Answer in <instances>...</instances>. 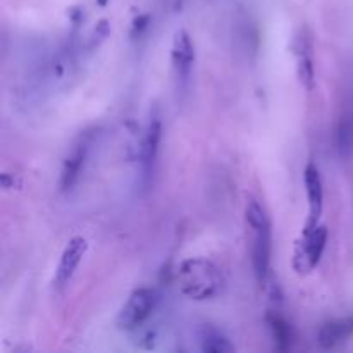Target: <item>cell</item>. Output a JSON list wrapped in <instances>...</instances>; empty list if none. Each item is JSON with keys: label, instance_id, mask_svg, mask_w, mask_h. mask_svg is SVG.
Wrapping results in <instances>:
<instances>
[{"label": "cell", "instance_id": "cell-11", "mask_svg": "<svg viewBox=\"0 0 353 353\" xmlns=\"http://www.w3.org/2000/svg\"><path fill=\"white\" fill-rule=\"evenodd\" d=\"M199 341H200V350L207 353H231L234 352V345L231 343L230 338L223 333L221 330H217L216 326H205L200 330L199 333Z\"/></svg>", "mask_w": 353, "mask_h": 353}, {"label": "cell", "instance_id": "cell-16", "mask_svg": "<svg viewBox=\"0 0 353 353\" xmlns=\"http://www.w3.org/2000/svg\"><path fill=\"white\" fill-rule=\"evenodd\" d=\"M97 2H99V6L105 7V6H107V2H109V0H97Z\"/></svg>", "mask_w": 353, "mask_h": 353}, {"label": "cell", "instance_id": "cell-2", "mask_svg": "<svg viewBox=\"0 0 353 353\" xmlns=\"http://www.w3.org/2000/svg\"><path fill=\"white\" fill-rule=\"evenodd\" d=\"M245 224L250 231L252 268L261 285L269 278L272 255V226L264 205L255 196L248 195L245 203Z\"/></svg>", "mask_w": 353, "mask_h": 353}, {"label": "cell", "instance_id": "cell-14", "mask_svg": "<svg viewBox=\"0 0 353 353\" xmlns=\"http://www.w3.org/2000/svg\"><path fill=\"white\" fill-rule=\"evenodd\" d=\"M109 33H110L109 23H107L105 19H102L99 24H97L95 28H93L92 33H90L88 37H86V40H85L86 50H90V52L95 50V48L99 47V45L102 43V41L105 40L107 37H109Z\"/></svg>", "mask_w": 353, "mask_h": 353}, {"label": "cell", "instance_id": "cell-7", "mask_svg": "<svg viewBox=\"0 0 353 353\" xmlns=\"http://www.w3.org/2000/svg\"><path fill=\"white\" fill-rule=\"evenodd\" d=\"M86 252H88V241H86V238L72 236L68 241V245L62 250L61 259H59L54 278H52V290L55 293H61L71 283L72 276L76 274V269L79 268Z\"/></svg>", "mask_w": 353, "mask_h": 353}, {"label": "cell", "instance_id": "cell-5", "mask_svg": "<svg viewBox=\"0 0 353 353\" xmlns=\"http://www.w3.org/2000/svg\"><path fill=\"white\" fill-rule=\"evenodd\" d=\"M93 140H95V134L85 131V133L79 134L78 140L71 145V148L65 154L64 161H62L61 178H59V188L62 193L71 192L78 185L79 178L86 168V162L90 159Z\"/></svg>", "mask_w": 353, "mask_h": 353}, {"label": "cell", "instance_id": "cell-12", "mask_svg": "<svg viewBox=\"0 0 353 353\" xmlns=\"http://www.w3.org/2000/svg\"><path fill=\"white\" fill-rule=\"evenodd\" d=\"M296 74H299L300 83L305 90L312 92L314 85H316V69H314L312 54H310L309 47L305 43L302 45L299 52V65H296Z\"/></svg>", "mask_w": 353, "mask_h": 353}, {"label": "cell", "instance_id": "cell-13", "mask_svg": "<svg viewBox=\"0 0 353 353\" xmlns=\"http://www.w3.org/2000/svg\"><path fill=\"white\" fill-rule=\"evenodd\" d=\"M269 324H271L272 330V336H274V341L279 345L281 350L290 347V341H292V330H290L288 323L281 317L274 316L269 319Z\"/></svg>", "mask_w": 353, "mask_h": 353}, {"label": "cell", "instance_id": "cell-3", "mask_svg": "<svg viewBox=\"0 0 353 353\" xmlns=\"http://www.w3.org/2000/svg\"><path fill=\"white\" fill-rule=\"evenodd\" d=\"M157 307V293L152 288H137L131 292L116 317V326L121 331H134L143 326Z\"/></svg>", "mask_w": 353, "mask_h": 353}, {"label": "cell", "instance_id": "cell-4", "mask_svg": "<svg viewBox=\"0 0 353 353\" xmlns=\"http://www.w3.org/2000/svg\"><path fill=\"white\" fill-rule=\"evenodd\" d=\"M327 243V228L319 224L310 231H302L293 252V269L299 274H309L319 265Z\"/></svg>", "mask_w": 353, "mask_h": 353}, {"label": "cell", "instance_id": "cell-10", "mask_svg": "<svg viewBox=\"0 0 353 353\" xmlns=\"http://www.w3.org/2000/svg\"><path fill=\"white\" fill-rule=\"evenodd\" d=\"M353 334V317H340L327 321L317 333V341L323 348H334Z\"/></svg>", "mask_w": 353, "mask_h": 353}, {"label": "cell", "instance_id": "cell-1", "mask_svg": "<svg viewBox=\"0 0 353 353\" xmlns=\"http://www.w3.org/2000/svg\"><path fill=\"white\" fill-rule=\"evenodd\" d=\"M176 281L183 295L196 302L217 299L226 283L223 271L212 261L203 257L183 261L176 271Z\"/></svg>", "mask_w": 353, "mask_h": 353}, {"label": "cell", "instance_id": "cell-8", "mask_svg": "<svg viewBox=\"0 0 353 353\" xmlns=\"http://www.w3.org/2000/svg\"><path fill=\"white\" fill-rule=\"evenodd\" d=\"M303 185H305L307 202H309V217L302 231H310L319 226V219L323 216L324 207V188L321 171L314 162H309L303 171Z\"/></svg>", "mask_w": 353, "mask_h": 353}, {"label": "cell", "instance_id": "cell-6", "mask_svg": "<svg viewBox=\"0 0 353 353\" xmlns=\"http://www.w3.org/2000/svg\"><path fill=\"white\" fill-rule=\"evenodd\" d=\"M161 140H162V117L157 110L150 112V117L145 126L143 138H141L140 145V162H141V176H143V183L148 185L154 176L155 165H157L159 150H161Z\"/></svg>", "mask_w": 353, "mask_h": 353}, {"label": "cell", "instance_id": "cell-15", "mask_svg": "<svg viewBox=\"0 0 353 353\" xmlns=\"http://www.w3.org/2000/svg\"><path fill=\"white\" fill-rule=\"evenodd\" d=\"M338 145H340L341 154H347L353 145V130L348 124H341L340 131H338Z\"/></svg>", "mask_w": 353, "mask_h": 353}, {"label": "cell", "instance_id": "cell-9", "mask_svg": "<svg viewBox=\"0 0 353 353\" xmlns=\"http://www.w3.org/2000/svg\"><path fill=\"white\" fill-rule=\"evenodd\" d=\"M171 62L178 83L186 85L192 76L193 64H195V45H193L192 37L185 30L176 31L174 38H172Z\"/></svg>", "mask_w": 353, "mask_h": 353}]
</instances>
